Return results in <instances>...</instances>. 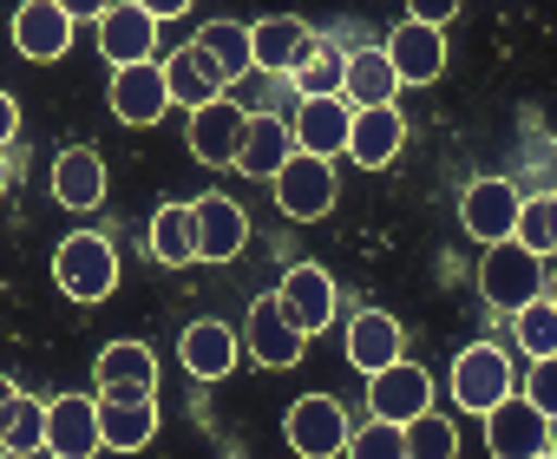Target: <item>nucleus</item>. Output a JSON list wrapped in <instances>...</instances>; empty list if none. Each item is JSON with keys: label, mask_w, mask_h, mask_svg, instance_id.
Returning <instances> with one entry per match:
<instances>
[{"label": "nucleus", "mask_w": 557, "mask_h": 459, "mask_svg": "<svg viewBox=\"0 0 557 459\" xmlns=\"http://www.w3.org/2000/svg\"><path fill=\"white\" fill-rule=\"evenodd\" d=\"M348 413H342V400L335 394H302L289 413H283V439L302 452V459H329V452H342L348 446Z\"/></svg>", "instance_id": "nucleus-7"}, {"label": "nucleus", "mask_w": 557, "mask_h": 459, "mask_svg": "<svg viewBox=\"0 0 557 459\" xmlns=\"http://www.w3.org/2000/svg\"><path fill=\"white\" fill-rule=\"evenodd\" d=\"M381 53H387V66H394L400 86H433L446 73V34L440 27H420V21H400Z\"/></svg>", "instance_id": "nucleus-15"}, {"label": "nucleus", "mask_w": 557, "mask_h": 459, "mask_svg": "<svg viewBox=\"0 0 557 459\" xmlns=\"http://www.w3.org/2000/svg\"><path fill=\"white\" fill-rule=\"evenodd\" d=\"M446 387H453V400H459L466 413H485L498 394H511V387H518V374H511L505 348H492V342H472V348H459V355H453V374H446Z\"/></svg>", "instance_id": "nucleus-6"}, {"label": "nucleus", "mask_w": 557, "mask_h": 459, "mask_svg": "<svg viewBox=\"0 0 557 459\" xmlns=\"http://www.w3.org/2000/svg\"><path fill=\"white\" fill-rule=\"evenodd\" d=\"M550 223H557V197H550V184H544L537 197H524V203H518L511 244H524L531 257H544V263H550V250H557V230H550Z\"/></svg>", "instance_id": "nucleus-33"}, {"label": "nucleus", "mask_w": 557, "mask_h": 459, "mask_svg": "<svg viewBox=\"0 0 557 459\" xmlns=\"http://www.w3.org/2000/svg\"><path fill=\"white\" fill-rule=\"evenodd\" d=\"M243 335H249V355H256L262 368H296V361L309 355V335L283 315V302H275V296H256V302H249Z\"/></svg>", "instance_id": "nucleus-11"}, {"label": "nucleus", "mask_w": 557, "mask_h": 459, "mask_svg": "<svg viewBox=\"0 0 557 459\" xmlns=\"http://www.w3.org/2000/svg\"><path fill=\"white\" fill-rule=\"evenodd\" d=\"M426 407H433V374H426V368H413V361H387L381 374H368V413H374V420L407 426V420L426 413Z\"/></svg>", "instance_id": "nucleus-10"}, {"label": "nucleus", "mask_w": 557, "mask_h": 459, "mask_svg": "<svg viewBox=\"0 0 557 459\" xmlns=\"http://www.w3.org/2000/svg\"><path fill=\"white\" fill-rule=\"evenodd\" d=\"M309 21H289V14H275V21H249V53H256V73L269 79H289V66L302 60L309 47Z\"/></svg>", "instance_id": "nucleus-24"}, {"label": "nucleus", "mask_w": 557, "mask_h": 459, "mask_svg": "<svg viewBox=\"0 0 557 459\" xmlns=\"http://www.w3.org/2000/svg\"><path fill=\"white\" fill-rule=\"evenodd\" d=\"M243 132H249V112H243L236 99H216V106L190 112V125H184V145H190V158H197V164L223 171V164H236V151H243Z\"/></svg>", "instance_id": "nucleus-9"}, {"label": "nucleus", "mask_w": 557, "mask_h": 459, "mask_svg": "<svg viewBox=\"0 0 557 459\" xmlns=\"http://www.w3.org/2000/svg\"><path fill=\"white\" fill-rule=\"evenodd\" d=\"M524 400H531V407H544V413L557 420V355H544V361H531V381H524Z\"/></svg>", "instance_id": "nucleus-37"}, {"label": "nucleus", "mask_w": 557, "mask_h": 459, "mask_svg": "<svg viewBox=\"0 0 557 459\" xmlns=\"http://www.w3.org/2000/svg\"><path fill=\"white\" fill-rule=\"evenodd\" d=\"M112 112H119V125H158L171 112L164 66H125V73H112Z\"/></svg>", "instance_id": "nucleus-20"}, {"label": "nucleus", "mask_w": 557, "mask_h": 459, "mask_svg": "<svg viewBox=\"0 0 557 459\" xmlns=\"http://www.w3.org/2000/svg\"><path fill=\"white\" fill-rule=\"evenodd\" d=\"M158 66H164V79H171V106H184V112H203V106L230 99V79H223V66L197 47V34H190L184 47H171Z\"/></svg>", "instance_id": "nucleus-8"}, {"label": "nucleus", "mask_w": 557, "mask_h": 459, "mask_svg": "<svg viewBox=\"0 0 557 459\" xmlns=\"http://www.w3.org/2000/svg\"><path fill=\"white\" fill-rule=\"evenodd\" d=\"M0 138H8V145L21 138V99L14 92H0Z\"/></svg>", "instance_id": "nucleus-39"}, {"label": "nucleus", "mask_w": 557, "mask_h": 459, "mask_svg": "<svg viewBox=\"0 0 557 459\" xmlns=\"http://www.w3.org/2000/svg\"><path fill=\"white\" fill-rule=\"evenodd\" d=\"M177 361H184V374L190 381H230L236 374V361H243V342L230 335V322H190L184 335H177Z\"/></svg>", "instance_id": "nucleus-17"}, {"label": "nucleus", "mask_w": 557, "mask_h": 459, "mask_svg": "<svg viewBox=\"0 0 557 459\" xmlns=\"http://www.w3.org/2000/svg\"><path fill=\"white\" fill-rule=\"evenodd\" d=\"M289 158H296V132L283 125V112H256V119H249V132H243V151H236V171L269 184Z\"/></svg>", "instance_id": "nucleus-22"}, {"label": "nucleus", "mask_w": 557, "mask_h": 459, "mask_svg": "<svg viewBox=\"0 0 557 459\" xmlns=\"http://www.w3.org/2000/svg\"><path fill=\"white\" fill-rule=\"evenodd\" d=\"M197 47L223 66L230 86L256 73V53H249V27H243V21H203V27H197Z\"/></svg>", "instance_id": "nucleus-32"}, {"label": "nucleus", "mask_w": 557, "mask_h": 459, "mask_svg": "<svg viewBox=\"0 0 557 459\" xmlns=\"http://www.w3.org/2000/svg\"><path fill=\"white\" fill-rule=\"evenodd\" d=\"M342 79H348V47H335V40L309 34L302 60L289 66V86H296V99H342Z\"/></svg>", "instance_id": "nucleus-25"}, {"label": "nucleus", "mask_w": 557, "mask_h": 459, "mask_svg": "<svg viewBox=\"0 0 557 459\" xmlns=\"http://www.w3.org/2000/svg\"><path fill=\"white\" fill-rule=\"evenodd\" d=\"M99 426L112 452H138L158 433V400L151 394H99Z\"/></svg>", "instance_id": "nucleus-23"}, {"label": "nucleus", "mask_w": 557, "mask_h": 459, "mask_svg": "<svg viewBox=\"0 0 557 459\" xmlns=\"http://www.w3.org/2000/svg\"><path fill=\"white\" fill-rule=\"evenodd\" d=\"M342 452H348V459H407V426H394V420H368L361 433H348Z\"/></svg>", "instance_id": "nucleus-36"}, {"label": "nucleus", "mask_w": 557, "mask_h": 459, "mask_svg": "<svg viewBox=\"0 0 557 459\" xmlns=\"http://www.w3.org/2000/svg\"><path fill=\"white\" fill-rule=\"evenodd\" d=\"M518 184L511 177H472L466 184V197H459V223H466V237H479V244H498V237H511V223H518Z\"/></svg>", "instance_id": "nucleus-12"}, {"label": "nucleus", "mask_w": 557, "mask_h": 459, "mask_svg": "<svg viewBox=\"0 0 557 459\" xmlns=\"http://www.w3.org/2000/svg\"><path fill=\"white\" fill-rule=\"evenodd\" d=\"M92 374H99L106 394H151L158 387V355L145 342H112V348H99Z\"/></svg>", "instance_id": "nucleus-29"}, {"label": "nucleus", "mask_w": 557, "mask_h": 459, "mask_svg": "<svg viewBox=\"0 0 557 459\" xmlns=\"http://www.w3.org/2000/svg\"><path fill=\"white\" fill-rule=\"evenodd\" d=\"M459 8H453V0H413V14L407 21H420V27H440V21H453Z\"/></svg>", "instance_id": "nucleus-38"}, {"label": "nucleus", "mask_w": 557, "mask_h": 459, "mask_svg": "<svg viewBox=\"0 0 557 459\" xmlns=\"http://www.w3.org/2000/svg\"><path fill=\"white\" fill-rule=\"evenodd\" d=\"M190 216H197V257H203V263H230V257L249 244V216H243V203H230L223 190L197 197Z\"/></svg>", "instance_id": "nucleus-18"}, {"label": "nucleus", "mask_w": 557, "mask_h": 459, "mask_svg": "<svg viewBox=\"0 0 557 459\" xmlns=\"http://www.w3.org/2000/svg\"><path fill=\"white\" fill-rule=\"evenodd\" d=\"M275 302H283V315L302 328V335H322L335 322V276L322 263H296L283 276V289H275Z\"/></svg>", "instance_id": "nucleus-16"}, {"label": "nucleus", "mask_w": 557, "mask_h": 459, "mask_svg": "<svg viewBox=\"0 0 557 459\" xmlns=\"http://www.w3.org/2000/svg\"><path fill=\"white\" fill-rule=\"evenodd\" d=\"M479 420H485V446H492L498 459H550V446H557V439H550V413L531 407L518 387L498 394Z\"/></svg>", "instance_id": "nucleus-2"}, {"label": "nucleus", "mask_w": 557, "mask_h": 459, "mask_svg": "<svg viewBox=\"0 0 557 459\" xmlns=\"http://www.w3.org/2000/svg\"><path fill=\"white\" fill-rule=\"evenodd\" d=\"M400 322L387 315V309H361L355 322H348V368H361V374H381L387 361H400Z\"/></svg>", "instance_id": "nucleus-27"}, {"label": "nucleus", "mask_w": 557, "mask_h": 459, "mask_svg": "<svg viewBox=\"0 0 557 459\" xmlns=\"http://www.w3.org/2000/svg\"><path fill=\"white\" fill-rule=\"evenodd\" d=\"M518 322H511V335H518V348L531 355V361H544V355H557V302H550V289L544 296H531L524 309H511Z\"/></svg>", "instance_id": "nucleus-34"}, {"label": "nucleus", "mask_w": 557, "mask_h": 459, "mask_svg": "<svg viewBox=\"0 0 557 459\" xmlns=\"http://www.w3.org/2000/svg\"><path fill=\"white\" fill-rule=\"evenodd\" d=\"M53 283L73 302H106L119 289V250H112L106 230H73L60 244V257H53Z\"/></svg>", "instance_id": "nucleus-1"}, {"label": "nucleus", "mask_w": 557, "mask_h": 459, "mask_svg": "<svg viewBox=\"0 0 557 459\" xmlns=\"http://www.w3.org/2000/svg\"><path fill=\"white\" fill-rule=\"evenodd\" d=\"M158 14L145 8V0H106V21H99V53L112 60V73L125 66H158Z\"/></svg>", "instance_id": "nucleus-3"}, {"label": "nucleus", "mask_w": 557, "mask_h": 459, "mask_svg": "<svg viewBox=\"0 0 557 459\" xmlns=\"http://www.w3.org/2000/svg\"><path fill=\"white\" fill-rule=\"evenodd\" d=\"M394 92H400V79H394L387 53L381 47H355L348 53V79H342V106L368 112V106H394Z\"/></svg>", "instance_id": "nucleus-28"}, {"label": "nucleus", "mask_w": 557, "mask_h": 459, "mask_svg": "<svg viewBox=\"0 0 557 459\" xmlns=\"http://www.w3.org/2000/svg\"><path fill=\"white\" fill-rule=\"evenodd\" d=\"M145 244H151V257L164 270L197 263V216H190V203H158L151 223H145Z\"/></svg>", "instance_id": "nucleus-30"}, {"label": "nucleus", "mask_w": 557, "mask_h": 459, "mask_svg": "<svg viewBox=\"0 0 557 459\" xmlns=\"http://www.w3.org/2000/svg\"><path fill=\"white\" fill-rule=\"evenodd\" d=\"M106 446V426H99V400L92 394H60L47 400V452L60 459H92Z\"/></svg>", "instance_id": "nucleus-13"}, {"label": "nucleus", "mask_w": 557, "mask_h": 459, "mask_svg": "<svg viewBox=\"0 0 557 459\" xmlns=\"http://www.w3.org/2000/svg\"><path fill=\"white\" fill-rule=\"evenodd\" d=\"M53 197H60L66 210H99V203H106V158H99L92 145L60 151V164H53Z\"/></svg>", "instance_id": "nucleus-26"}, {"label": "nucleus", "mask_w": 557, "mask_h": 459, "mask_svg": "<svg viewBox=\"0 0 557 459\" xmlns=\"http://www.w3.org/2000/svg\"><path fill=\"white\" fill-rule=\"evenodd\" d=\"M348 125H355V112H348L342 99H296V112H289L296 151H309V158L348 151Z\"/></svg>", "instance_id": "nucleus-21"}, {"label": "nucleus", "mask_w": 557, "mask_h": 459, "mask_svg": "<svg viewBox=\"0 0 557 459\" xmlns=\"http://www.w3.org/2000/svg\"><path fill=\"white\" fill-rule=\"evenodd\" d=\"M269 190H275V203H283V216H296V223H322V216L335 210L342 177H335V158H309V151H296L283 171L269 177Z\"/></svg>", "instance_id": "nucleus-4"}, {"label": "nucleus", "mask_w": 557, "mask_h": 459, "mask_svg": "<svg viewBox=\"0 0 557 459\" xmlns=\"http://www.w3.org/2000/svg\"><path fill=\"white\" fill-rule=\"evenodd\" d=\"M479 289H485V302H492V309H524L531 296H544V257H531L524 244L498 237V244H485Z\"/></svg>", "instance_id": "nucleus-5"}, {"label": "nucleus", "mask_w": 557, "mask_h": 459, "mask_svg": "<svg viewBox=\"0 0 557 459\" xmlns=\"http://www.w3.org/2000/svg\"><path fill=\"white\" fill-rule=\"evenodd\" d=\"M400 145H407L400 106H368V112H355V125H348V158H355L361 171H387V164L400 158Z\"/></svg>", "instance_id": "nucleus-19"}, {"label": "nucleus", "mask_w": 557, "mask_h": 459, "mask_svg": "<svg viewBox=\"0 0 557 459\" xmlns=\"http://www.w3.org/2000/svg\"><path fill=\"white\" fill-rule=\"evenodd\" d=\"M21 171H27V145L14 138V145H8V184H21Z\"/></svg>", "instance_id": "nucleus-40"}, {"label": "nucleus", "mask_w": 557, "mask_h": 459, "mask_svg": "<svg viewBox=\"0 0 557 459\" xmlns=\"http://www.w3.org/2000/svg\"><path fill=\"white\" fill-rule=\"evenodd\" d=\"M453 452H459V433H453L433 407L407 420V459H453Z\"/></svg>", "instance_id": "nucleus-35"}, {"label": "nucleus", "mask_w": 557, "mask_h": 459, "mask_svg": "<svg viewBox=\"0 0 557 459\" xmlns=\"http://www.w3.org/2000/svg\"><path fill=\"white\" fill-rule=\"evenodd\" d=\"M0 452H47V400L8 381V413H0Z\"/></svg>", "instance_id": "nucleus-31"}, {"label": "nucleus", "mask_w": 557, "mask_h": 459, "mask_svg": "<svg viewBox=\"0 0 557 459\" xmlns=\"http://www.w3.org/2000/svg\"><path fill=\"white\" fill-rule=\"evenodd\" d=\"M73 8H60V0H27V8H14V47H21V60H40V66H53V60H66V47H73Z\"/></svg>", "instance_id": "nucleus-14"}]
</instances>
